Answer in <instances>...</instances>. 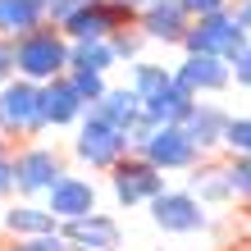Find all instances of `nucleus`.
<instances>
[{"label":"nucleus","mask_w":251,"mask_h":251,"mask_svg":"<svg viewBox=\"0 0 251 251\" xmlns=\"http://www.w3.org/2000/svg\"><path fill=\"white\" fill-rule=\"evenodd\" d=\"M46 5H50V0H46Z\"/></svg>","instance_id":"473e14b6"},{"label":"nucleus","mask_w":251,"mask_h":251,"mask_svg":"<svg viewBox=\"0 0 251 251\" xmlns=\"http://www.w3.org/2000/svg\"><path fill=\"white\" fill-rule=\"evenodd\" d=\"M174 78H178V87H187V92L197 96V92H219V87H228V69H224L219 55H187Z\"/></svg>","instance_id":"1a4fd4ad"},{"label":"nucleus","mask_w":251,"mask_h":251,"mask_svg":"<svg viewBox=\"0 0 251 251\" xmlns=\"http://www.w3.org/2000/svg\"><path fill=\"white\" fill-rule=\"evenodd\" d=\"M146 165H155V169H187L192 160H197V146L187 142V132L183 128H155V137L146 142Z\"/></svg>","instance_id":"0eeeda50"},{"label":"nucleus","mask_w":251,"mask_h":251,"mask_svg":"<svg viewBox=\"0 0 251 251\" xmlns=\"http://www.w3.org/2000/svg\"><path fill=\"white\" fill-rule=\"evenodd\" d=\"M183 46H187V55H219V60H238L251 41H247V23L238 19V14H210V19H201V23L183 37Z\"/></svg>","instance_id":"f257e3e1"},{"label":"nucleus","mask_w":251,"mask_h":251,"mask_svg":"<svg viewBox=\"0 0 251 251\" xmlns=\"http://www.w3.org/2000/svg\"><path fill=\"white\" fill-rule=\"evenodd\" d=\"M69 46L55 32H27L19 37V46H14V60H19V73L23 78H37V82H55L60 78V69H69Z\"/></svg>","instance_id":"f03ea898"},{"label":"nucleus","mask_w":251,"mask_h":251,"mask_svg":"<svg viewBox=\"0 0 251 251\" xmlns=\"http://www.w3.org/2000/svg\"><path fill=\"white\" fill-rule=\"evenodd\" d=\"M233 73H238V82H242V87H251V46L238 55V60H233Z\"/></svg>","instance_id":"bb28decb"},{"label":"nucleus","mask_w":251,"mask_h":251,"mask_svg":"<svg viewBox=\"0 0 251 251\" xmlns=\"http://www.w3.org/2000/svg\"><path fill=\"white\" fill-rule=\"evenodd\" d=\"M82 105L87 100L78 96V87H73L69 78H55V82L41 87V119L46 124H73L82 114Z\"/></svg>","instance_id":"ddd939ff"},{"label":"nucleus","mask_w":251,"mask_h":251,"mask_svg":"<svg viewBox=\"0 0 251 251\" xmlns=\"http://www.w3.org/2000/svg\"><path fill=\"white\" fill-rule=\"evenodd\" d=\"M119 19H124V9H105V5H96V0H92L87 9H78V14L64 23V32H69L73 41H105V32H110Z\"/></svg>","instance_id":"2eb2a0df"},{"label":"nucleus","mask_w":251,"mask_h":251,"mask_svg":"<svg viewBox=\"0 0 251 251\" xmlns=\"http://www.w3.org/2000/svg\"><path fill=\"white\" fill-rule=\"evenodd\" d=\"M114 55H137V37H119V41H110Z\"/></svg>","instance_id":"c756f323"},{"label":"nucleus","mask_w":251,"mask_h":251,"mask_svg":"<svg viewBox=\"0 0 251 251\" xmlns=\"http://www.w3.org/2000/svg\"><path fill=\"white\" fill-rule=\"evenodd\" d=\"M119 5H151V0H119Z\"/></svg>","instance_id":"2f4dec72"},{"label":"nucleus","mask_w":251,"mask_h":251,"mask_svg":"<svg viewBox=\"0 0 251 251\" xmlns=\"http://www.w3.org/2000/svg\"><path fill=\"white\" fill-rule=\"evenodd\" d=\"M41 14H46V0H0V32L27 37L41 27Z\"/></svg>","instance_id":"f3484780"},{"label":"nucleus","mask_w":251,"mask_h":251,"mask_svg":"<svg viewBox=\"0 0 251 251\" xmlns=\"http://www.w3.org/2000/svg\"><path fill=\"white\" fill-rule=\"evenodd\" d=\"M14 69H19V60H14V46H0V78H9Z\"/></svg>","instance_id":"c85d7f7f"},{"label":"nucleus","mask_w":251,"mask_h":251,"mask_svg":"<svg viewBox=\"0 0 251 251\" xmlns=\"http://www.w3.org/2000/svg\"><path fill=\"white\" fill-rule=\"evenodd\" d=\"M69 64L82 69V73H105L114 64V46H110V41H73Z\"/></svg>","instance_id":"aec40b11"},{"label":"nucleus","mask_w":251,"mask_h":251,"mask_svg":"<svg viewBox=\"0 0 251 251\" xmlns=\"http://www.w3.org/2000/svg\"><path fill=\"white\" fill-rule=\"evenodd\" d=\"M187 14H201V19H210V14H224V0H183Z\"/></svg>","instance_id":"a878e982"},{"label":"nucleus","mask_w":251,"mask_h":251,"mask_svg":"<svg viewBox=\"0 0 251 251\" xmlns=\"http://www.w3.org/2000/svg\"><path fill=\"white\" fill-rule=\"evenodd\" d=\"M228 192H233L228 169H201V174H192V197H201V201H224Z\"/></svg>","instance_id":"412c9836"},{"label":"nucleus","mask_w":251,"mask_h":251,"mask_svg":"<svg viewBox=\"0 0 251 251\" xmlns=\"http://www.w3.org/2000/svg\"><path fill=\"white\" fill-rule=\"evenodd\" d=\"M64 242H69L64 233H50V238H27V242H19L14 251H69Z\"/></svg>","instance_id":"393cba45"},{"label":"nucleus","mask_w":251,"mask_h":251,"mask_svg":"<svg viewBox=\"0 0 251 251\" xmlns=\"http://www.w3.org/2000/svg\"><path fill=\"white\" fill-rule=\"evenodd\" d=\"M238 19H242V23L251 27V0H247V5H242V14H238Z\"/></svg>","instance_id":"7c9ffc66"},{"label":"nucleus","mask_w":251,"mask_h":251,"mask_svg":"<svg viewBox=\"0 0 251 251\" xmlns=\"http://www.w3.org/2000/svg\"><path fill=\"white\" fill-rule=\"evenodd\" d=\"M5 224L14 233H23V238H50L55 233V215L41 210V205H14V210L5 215Z\"/></svg>","instance_id":"a211bd4d"},{"label":"nucleus","mask_w":251,"mask_h":251,"mask_svg":"<svg viewBox=\"0 0 251 251\" xmlns=\"http://www.w3.org/2000/svg\"><path fill=\"white\" fill-rule=\"evenodd\" d=\"M64 174H60V160H55V151H23L19 160H14V183H19V192H27V197H37V192H46L50 197V187L60 183Z\"/></svg>","instance_id":"423d86ee"},{"label":"nucleus","mask_w":251,"mask_h":251,"mask_svg":"<svg viewBox=\"0 0 251 251\" xmlns=\"http://www.w3.org/2000/svg\"><path fill=\"white\" fill-rule=\"evenodd\" d=\"M41 87L32 82H9L0 92V128L5 132H32L41 128Z\"/></svg>","instance_id":"7ed1b4c3"},{"label":"nucleus","mask_w":251,"mask_h":251,"mask_svg":"<svg viewBox=\"0 0 251 251\" xmlns=\"http://www.w3.org/2000/svg\"><path fill=\"white\" fill-rule=\"evenodd\" d=\"M14 187V160H5V151H0V197Z\"/></svg>","instance_id":"cd10ccee"},{"label":"nucleus","mask_w":251,"mask_h":251,"mask_svg":"<svg viewBox=\"0 0 251 251\" xmlns=\"http://www.w3.org/2000/svg\"><path fill=\"white\" fill-rule=\"evenodd\" d=\"M224 142H228L238 155H251V119H228V132H224Z\"/></svg>","instance_id":"5701e85b"},{"label":"nucleus","mask_w":251,"mask_h":251,"mask_svg":"<svg viewBox=\"0 0 251 251\" xmlns=\"http://www.w3.org/2000/svg\"><path fill=\"white\" fill-rule=\"evenodd\" d=\"M146 37H155V41H183L192 27H187V9H183V0H151L146 5Z\"/></svg>","instance_id":"9b49d317"},{"label":"nucleus","mask_w":251,"mask_h":251,"mask_svg":"<svg viewBox=\"0 0 251 251\" xmlns=\"http://www.w3.org/2000/svg\"><path fill=\"white\" fill-rule=\"evenodd\" d=\"M124 146H128V137L119 128H110V124H100L96 114H87V124H82V132H78V155L87 160V165H114V160L124 155Z\"/></svg>","instance_id":"39448f33"},{"label":"nucleus","mask_w":251,"mask_h":251,"mask_svg":"<svg viewBox=\"0 0 251 251\" xmlns=\"http://www.w3.org/2000/svg\"><path fill=\"white\" fill-rule=\"evenodd\" d=\"M92 114H96L100 124L119 128L124 137H128V132L137 128V119H142L146 110H142V96H137V92H128V87H124V92H105V100H96V105H92Z\"/></svg>","instance_id":"f8f14e48"},{"label":"nucleus","mask_w":251,"mask_h":251,"mask_svg":"<svg viewBox=\"0 0 251 251\" xmlns=\"http://www.w3.org/2000/svg\"><path fill=\"white\" fill-rule=\"evenodd\" d=\"M228 183H233V192L251 197V155H238V160L228 165Z\"/></svg>","instance_id":"b1692460"},{"label":"nucleus","mask_w":251,"mask_h":251,"mask_svg":"<svg viewBox=\"0 0 251 251\" xmlns=\"http://www.w3.org/2000/svg\"><path fill=\"white\" fill-rule=\"evenodd\" d=\"M169 87H174V73L169 69H160V64H137V69H132V92L142 96V110L155 105Z\"/></svg>","instance_id":"6ab92c4d"},{"label":"nucleus","mask_w":251,"mask_h":251,"mask_svg":"<svg viewBox=\"0 0 251 251\" xmlns=\"http://www.w3.org/2000/svg\"><path fill=\"white\" fill-rule=\"evenodd\" d=\"M73 87H78V96L87 100V105H96V100H105V78H100V73H82V69H73V78H69Z\"/></svg>","instance_id":"4be33fe9"},{"label":"nucleus","mask_w":251,"mask_h":251,"mask_svg":"<svg viewBox=\"0 0 251 251\" xmlns=\"http://www.w3.org/2000/svg\"><path fill=\"white\" fill-rule=\"evenodd\" d=\"M46 210L55 219H87V215H96V187L92 183H82V178H60L50 187V205Z\"/></svg>","instance_id":"6e6552de"},{"label":"nucleus","mask_w":251,"mask_h":251,"mask_svg":"<svg viewBox=\"0 0 251 251\" xmlns=\"http://www.w3.org/2000/svg\"><path fill=\"white\" fill-rule=\"evenodd\" d=\"M114 197H119V205L155 201L160 197V174H155V165H119V169H114Z\"/></svg>","instance_id":"9d476101"},{"label":"nucleus","mask_w":251,"mask_h":251,"mask_svg":"<svg viewBox=\"0 0 251 251\" xmlns=\"http://www.w3.org/2000/svg\"><path fill=\"white\" fill-rule=\"evenodd\" d=\"M151 219L165 233H197V228H205V210H201V201L192 197V192H160L151 201Z\"/></svg>","instance_id":"20e7f679"},{"label":"nucleus","mask_w":251,"mask_h":251,"mask_svg":"<svg viewBox=\"0 0 251 251\" xmlns=\"http://www.w3.org/2000/svg\"><path fill=\"white\" fill-rule=\"evenodd\" d=\"M178 128L187 132V142H192V146H215V142H224L228 119H224L219 110H210V105H192V114H187Z\"/></svg>","instance_id":"dca6fc26"},{"label":"nucleus","mask_w":251,"mask_h":251,"mask_svg":"<svg viewBox=\"0 0 251 251\" xmlns=\"http://www.w3.org/2000/svg\"><path fill=\"white\" fill-rule=\"evenodd\" d=\"M69 242H78L82 251H114L119 247V224L110 215H87V219H73L64 228Z\"/></svg>","instance_id":"4468645a"}]
</instances>
